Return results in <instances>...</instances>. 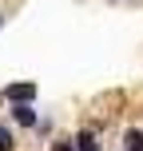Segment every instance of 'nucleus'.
Here are the masks:
<instances>
[{
  "instance_id": "f257e3e1",
  "label": "nucleus",
  "mask_w": 143,
  "mask_h": 151,
  "mask_svg": "<svg viewBox=\"0 0 143 151\" xmlns=\"http://www.w3.org/2000/svg\"><path fill=\"white\" fill-rule=\"evenodd\" d=\"M40 96V88H36V83H32V80H24V83H8V88L4 91H0V99H4V104H32V99H36Z\"/></svg>"
},
{
  "instance_id": "f03ea898",
  "label": "nucleus",
  "mask_w": 143,
  "mask_h": 151,
  "mask_svg": "<svg viewBox=\"0 0 143 151\" xmlns=\"http://www.w3.org/2000/svg\"><path fill=\"white\" fill-rule=\"evenodd\" d=\"M72 143H75V151H103V143H99V131L91 127H75V135H72Z\"/></svg>"
},
{
  "instance_id": "7ed1b4c3",
  "label": "nucleus",
  "mask_w": 143,
  "mask_h": 151,
  "mask_svg": "<svg viewBox=\"0 0 143 151\" xmlns=\"http://www.w3.org/2000/svg\"><path fill=\"white\" fill-rule=\"evenodd\" d=\"M12 119L20 123V127H40V115H36L32 104H16V107H12Z\"/></svg>"
},
{
  "instance_id": "20e7f679",
  "label": "nucleus",
  "mask_w": 143,
  "mask_h": 151,
  "mask_svg": "<svg viewBox=\"0 0 143 151\" xmlns=\"http://www.w3.org/2000/svg\"><path fill=\"white\" fill-rule=\"evenodd\" d=\"M119 147H123V151H143V127H127Z\"/></svg>"
},
{
  "instance_id": "39448f33",
  "label": "nucleus",
  "mask_w": 143,
  "mask_h": 151,
  "mask_svg": "<svg viewBox=\"0 0 143 151\" xmlns=\"http://www.w3.org/2000/svg\"><path fill=\"white\" fill-rule=\"evenodd\" d=\"M0 151H16V135H12V127H0Z\"/></svg>"
},
{
  "instance_id": "423d86ee",
  "label": "nucleus",
  "mask_w": 143,
  "mask_h": 151,
  "mask_svg": "<svg viewBox=\"0 0 143 151\" xmlns=\"http://www.w3.org/2000/svg\"><path fill=\"white\" fill-rule=\"evenodd\" d=\"M52 151H75L72 139H52Z\"/></svg>"
},
{
  "instance_id": "0eeeda50",
  "label": "nucleus",
  "mask_w": 143,
  "mask_h": 151,
  "mask_svg": "<svg viewBox=\"0 0 143 151\" xmlns=\"http://www.w3.org/2000/svg\"><path fill=\"white\" fill-rule=\"evenodd\" d=\"M0 28H4V12H0Z\"/></svg>"
},
{
  "instance_id": "6e6552de",
  "label": "nucleus",
  "mask_w": 143,
  "mask_h": 151,
  "mask_svg": "<svg viewBox=\"0 0 143 151\" xmlns=\"http://www.w3.org/2000/svg\"><path fill=\"white\" fill-rule=\"evenodd\" d=\"M119 151H123V147H119Z\"/></svg>"
}]
</instances>
